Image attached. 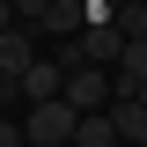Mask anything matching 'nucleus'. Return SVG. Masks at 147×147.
Wrapping results in <instances>:
<instances>
[{
  "mask_svg": "<svg viewBox=\"0 0 147 147\" xmlns=\"http://www.w3.org/2000/svg\"><path fill=\"white\" fill-rule=\"evenodd\" d=\"M37 37H44L37 22H7V30H0V81H22V74L44 59V52H37Z\"/></svg>",
  "mask_w": 147,
  "mask_h": 147,
  "instance_id": "4",
  "label": "nucleus"
},
{
  "mask_svg": "<svg viewBox=\"0 0 147 147\" xmlns=\"http://www.w3.org/2000/svg\"><path fill=\"white\" fill-rule=\"evenodd\" d=\"M0 96H7V110H15V103H22V110H30V103H59V96H66V59L44 52L22 81H0Z\"/></svg>",
  "mask_w": 147,
  "mask_h": 147,
  "instance_id": "1",
  "label": "nucleus"
},
{
  "mask_svg": "<svg viewBox=\"0 0 147 147\" xmlns=\"http://www.w3.org/2000/svg\"><path fill=\"white\" fill-rule=\"evenodd\" d=\"M66 103L74 110H110L118 103V66H66Z\"/></svg>",
  "mask_w": 147,
  "mask_h": 147,
  "instance_id": "3",
  "label": "nucleus"
},
{
  "mask_svg": "<svg viewBox=\"0 0 147 147\" xmlns=\"http://www.w3.org/2000/svg\"><path fill=\"white\" fill-rule=\"evenodd\" d=\"M81 59H88V66H118V59H125V30H118V22H88V30H81Z\"/></svg>",
  "mask_w": 147,
  "mask_h": 147,
  "instance_id": "5",
  "label": "nucleus"
},
{
  "mask_svg": "<svg viewBox=\"0 0 147 147\" xmlns=\"http://www.w3.org/2000/svg\"><path fill=\"white\" fill-rule=\"evenodd\" d=\"M59 0H7V22H44Z\"/></svg>",
  "mask_w": 147,
  "mask_h": 147,
  "instance_id": "10",
  "label": "nucleus"
},
{
  "mask_svg": "<svg viewBox=\"0 0 147 147\" xmlns=\"http://www.w3.org/2000/svg\"><path fill=\"white\" fill-rule=\"evenodd\" d=\"M118 30H125V44H140L147 37V0H125L118 7Z\"/></svg>",
  "mask_w": 147,
  "mask_h": 147,
  "instance_id": "9",
  "label": "nucleus"
},
{
  "mask_svg": "<svg viewBox=\"0 0 147 147\" xmlns=\"http://www.w3.org/2000/svg\"><path fill=\"white\" fill-rule=\"evenodd\" d=\"M140 103H147V81H140Z\"/></svg>",
  "mask_w": 147,
  "mask_h": 147,
  "instance_id": "12",
  "label": "nucleus"
},
{
  "mask_svg": "<svg viewBox=\"0 0 147 147\" xmlns=\"http://www.w3.org/2000/svg\"><path fill=\"white\" fill-rule=\"evenodd\" d=\"M140 81H147V37L125 44V59H118V96H140Z\"/></svg>",
  "mask_w": 147,
  "mask_h": 147,
  "instance_id": "8",
  "label": "nucleus"
},
{
  "mask_svg": "<svg viewBox=\"0 0 147 147\" xmlns=\"http://www.w3.org/2000/svg\"><path fill=\"white\" fill-rule=\"evenodd\" d=\"M22 132H30V147H74V132H81V110L59 96V103H30L22 110Z\"/></svg>",
  "mask_w": 147,
  "mask_h": 147,
  "instance_id": "2",
  "label": "nucleus"
},
{
  "mask_svg": "<svg viewBox=\"0 0 147 147\" xmlns=\"http://www.w3.org/2000/svg\"><path fill=\"white\" fill-rule=\"evenodd\" d=\"M110 118H118L125 147H140V140H147V103H140V96H118V103H110Z\"/></svg>",
  "mask_w": 147,
  "mask_h": 147,
  "instance_id": "7",
  "label": "nucleus"
},
{
  "mask_svg": "<svg viewBox=\"0 0 147 147\" xmlns=\"http://www.w3.org/2000/svg\"><path fill=\"white\" fill-rule=\"evenodd\" d=\"M140 147H147V140H140Z\"/></svg>",
  "mask_w": 147,
  "mask_h": 147,
  "instance_id": "13",
  "label": "nucleus"
},
{
  "mask_svg": "<svg viewBox=\"0 0 147 147\" xmlns=\"http://www.w3.org/2000/svg\"><path fill=\"white\" fill-rule=\"evenodd\" d=\"M0 147H30V132H22L15 118H7V125H0Z\"/></svg>",
  "mask_w": 147,
  "mask_h": 147,
  "instance_id": "11",
  "label": "nucleus"
},
{
  "mask_svg": "<svg viewBox=\"0 0 147 147\" xmlns=\"http://www.w3.org/2000/svg\"><path fill=\"white\" fill-rule=\"evenodd\" d=\"M74 147H125V132H118V118H110V110H81Z\"/></svg>",
  "mask_w": 147,
  "mask_h": 147,
  "instance_id": "6",
  "label": "nucleus"
}]
</instances>
